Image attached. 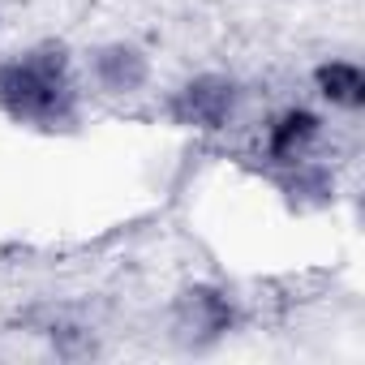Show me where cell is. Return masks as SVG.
<instances>
[{
  "label": "cell",
  "mask_w": 365,
  "mask_h": 365,
  "mask_svg": "<svg viewBox=\"0 0 365 365\" xmlns=\"http://www.w3.org/2000/svg\"><path fill=\"white\" fill-rule=\"evenodd\" d=\"M0 108L35 129H69L78 120V86L61 48H39L0 65Z\"/></svg>",
  "instance_id": "6da1fadb"
},
{
  "label": "cell",
  "mask_w": 365,
  "mask_h": 365,
  "mask_svg": "<svg viewBox=\"0 0 365 365\" xmlns=\"http://www.w3.org/2000/svg\"><path fill=\"white\" fill-rule=\"evenodd\" d=\"M232 108H237V86L220 73L185 82L172 99V116L190 129H224L232 120Z\"/></svg>",
  "instance_id": "7a4b0ae2"
},
{
  "label": "cell",
  "mask_w": 365,
  "mask_h": 365,
  "mask_svg": "<svg viewBox=\"0 0 365 365\" xmlns=\"http://www.w3.org/2000/svg\"><path fill=\"white\" fill-rule=\"evenodd\" d=\"M176 327L185 339H220L232 327V305L215 288H190L176 305Z\"/></svg>",
  "instance_id": "3957f363"
},
{
  "label": "cell",
  "mask_w": 365,
  "mask_h": 365,
  "mask_svg": "<svg viewBox=\"0 0 365 365\" xmlns=\"http://www.w3.org/2000/svg\"><path fill=\"white\" fill-rule=\"evenodd\" d=\"M91 69H95V82L103 91H112V95H133L150 78V65H146V56L133 43H108V48H99L95 61H91Z\"/></svg>",
  "instance_id": "277c9868"
},
{
  "label": "cell",
  "mask_w": 365,
  "mask_h": 365,
  "mask_svg": "<svg viewBox=\"0 0 365 365\" xmlns=\"http://www.w3.org/2000/svg\"><path fill=\"white\" fill-rule=\"evenodd\" d=\"M318 133H322V120H318L314 112L288 108V112L275 116L271 129H267V155H271L275 163H305V155H309V146L318 142Z\"/></svg>",
  "instance_id": "5b68a950"
},
{
  "label": "cell",
  "mask_w": 365,
  "mask_h": 365,
  "mask_svg": "<svg viewBox=\"0 0 365 365\" xmlns=\"http://www.w3.org/2000/svg\"><path fill=\"white\" fill-rule=\"evenodd\" d=\"M314 86H318V95H322L331 108L356 112V108L365 103V73H361L352 61H327V65H318Z\"/></svg>",
  "instance_id": "8992f818"
},
{
  "label": "cell",
  "mask_w": 365,
  "mask_h": 365,
  "mask_svg": "<svg viewBox=\"0 0 365 365\" xmlns=\"http://www.w3.org/2000/svg\"><path fill=\"white\" fill-rule=\"evenodd\" d=\"M52 348L61 356L78 361V356H91L95 352V335L86 327H78V322H61V327H52Z\"/></svg>",
  "instance_id": "52a82bcc"
}]
</instances>
